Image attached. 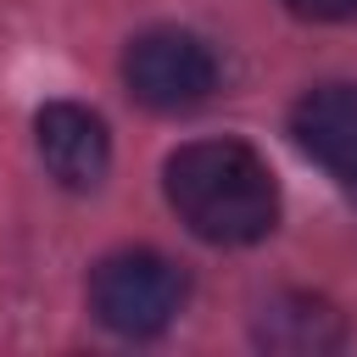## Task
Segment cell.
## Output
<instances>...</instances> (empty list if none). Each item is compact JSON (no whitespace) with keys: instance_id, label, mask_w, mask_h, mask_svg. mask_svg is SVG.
Segmentation results:
<instances>
[{"instance_id":"obj_7","label":"cell","mask_w":357,"mask_h":357,"mask_svg":"<svg viewBox=\"0 0 357 357\" xmlns=\"http://www.w3.org/2000/svg\"><path fill=\"white\" fill-rule=\"evenodd\" d=\"M301 22H357V0H284Z\"/></svg>"},{"instance_id":"obj_2","label":"cell","mask_w":357,"mask_h":357,"mask_svg":"<svg viewBox=\"0 0 357 357\" xmlns=\"http://www.w3.org/2000/svg\"><path fill=\"white\" fill-rule=\"evenodd\" d=\"M184 296H190L184 268L162 251H145V245L139 251H112L89 273V312L112 335H128V340L162 335L184 312Z\"/></svg>"},{"instance_id":"obj_5","label":"cell","mask_w":357,"mask_h":357,"mask_svg":"<svg viewBox=\"0 0 357 357\" xmlns=\"http://www.w3.org/2000/svg\"><path fill=\"white\" fill-rule=\"evenodd\" d=\"M290 139L335 184L357 190V84H312L290 106Z\"/></svg>"},{"instance_id":"obj_3","label":"cell","mask_w":357,"mask_h":357,"mask_svg":"<svg viewBox=\"0 0 357 357\" xmlns=\"http://www.w3.org/2000/svg\"><path fill=\"white\" fill-rule=\"evenodd\" d=\"M123 84L145 112H195L218 89V56L190 28H145L123 50Z\"/></svg>"},{"instance_id":"obj_6","label":"cell","mask_w":357,"mask_h":357,"mask_svg":"<svg viewBox=\"0 0 357 357\" xmlns=\"http://www.w3.org/2000/svg\"><path fill=\"white\" fill-rule=\"evenodd\" d=\"M251 335H257V346H262V351L318 357V351L346 346V318H340L324 296L284 290V296H268V301H262V312L251 318Z\"/></svg>"},{"instance_id":"obj_1","label":"cell","mask_w":357,"mask_h":357,"mask_svg":"<svg viewBox=\"0 0 357 357\" xmlns=\"http://www.w3.org/2000/svg\"><path fill=\"white\" fill-rule=\"evenodd\" d=\"M167 206L206 245H257L279 223V184L245 139L178 145L162 167Z\"/></svg>"},{"instance_id":"obj_4","label":"cell","mask_w":357,"mask_h":357,"mask_svg":"<svg viewBox=\"0 0 357 357\" xmlns=\"http://www.w3.org/2000/svg\"><path fill=\"white\" fill-rule=\"evenodd\" d=\"M33 145H39V162L45 173L61 184V190H95L112 167V134L100 123V112L78 106V100H50L39 106L33 117Z\"/></svg>"}]
</instances>
